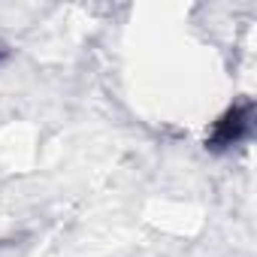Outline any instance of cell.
Masks as SVG:
<instances>
[{"instance_id":"obj_1","label":"cell","mask_w":257,"mask_h":257,"mask_svg":"<svg viewBox=\"0 0 257 257\" xmlns=\"http://www.w3.org/2000/svg\"><path fill=\"white\" fill-rule=\"evenodd\" d=\"M248 127H251V106H230L212 127V134L206 140V146L212 152H224L236 143L245 140L248 134Z\"/></svg>"},{"instance_id":"obj_2","label":"cell","mask_w":257,"mask_h":257,"mask_svg":"<svg viewBox=\"0 0 257 257\" xmlns=\"http://www.w3.org/2000/svg\"><path fill=\"white\" fill-rule=\"evenodd\" d=\"M4 61H7V46L0 43V64H4Z\"/></svg>"}]
</instances>
